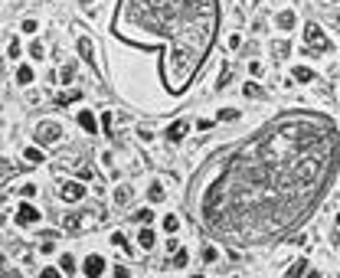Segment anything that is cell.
<instances>
[{
  "label": "cell",
  "instance_id": "1",
  "mask_svg": "<svg viewBox=\"0 0 340 278\" xmlns=\"http://www.w3.org/2000/svg\"><path fill=\"white\" fill-rule=\"evenodd\" d=\"M337 157L334 121L294 115L262 131L203 197V219L239 246H259L314 209Z\"/></svg>",
  "mask_w": 340,
  "mask_h": 278
},
{
  "label": "cell",
  "instance_id": "2",
  "mask_svg": "<svg viewBox=\"0 0 340 278\" xmlns=\"http://www.w3.org/2000/svg\"><path fill=\"white\" fill-rule=\"evenodd\" d=\"M216 26H219V7L216 0H121L115 10L111 33L118 40L154 53H160V75L164 85L180 95L206 63L213 49Z\"/></svg>",
  "mask_w": 340,
  "mask_h": 278
},
{
  "label": "cell",
  "instance_id": "3",
  "mask_svg": "<svg viewBox=\"0 0 340 278\" xmlns=\"http://www.w3.org/2000/svg\"><path fill=\"white\" fill-rule=\"evenodd\" d=\"M304 46H308L314 56L331 53V40L324 36V30H321L317 23H308V26H304Z\"/></svg>",
  "mask_w": 340,
  "mask_h": 278
},
{
  "label": "cell",
  "instance_id": "4",
  "mask_svg": "<svg viewBox=\"0 0 340 278\" xmlns=\"http://www.w3.org/2000/svg\"><path fill=\"white\" fill-rule=\"evenodd\" d=\"M33 135H36V141H40V144H56L59 138H63V128L56 125V121H43Z\"/></svg>",
  "mask_w": 340,
  "mask_h": 278
},
{
  "label": "cell",
  "instance_id": "5",
  "mask_svg": "<svg viewBox=\"0 0 340 278\" xmlns=\"http://www.w3.org/2000/svg\"><path fill=\"white\" fill-rule=\"evenodd\" d=\"M59 197H63L66 203H75V200L85 197V187H82V183H75V180H69V183H63V187H59Z\"/></svg>",
  "mask_w": 340,
  "mask_h": 278
},
{
  "label": "cell",
  "instance_id": "6",
  "mask_svg": "<svg viewBox=\"0 0 340 278\" xmlns=\"http://www.w3.org/2000/svg\"><path fill=\"white\" fill-rule=\"evenodd\" d=\"M16 222H20V226H33V222H40V209L30 207V203H23V207L16 209Z\"/></svg>",
  "mask_w": 340,
  "mask_h": 278
},
{
  "label": "cell",
  "instance_id": "7",
  "mask_svg": "<svg viewBox=\"0 0 340 278\" xmlns=\"http://www.w3.org/2000/svg\"><path fill=\"white\" fill-rule=\"evenodd\" d=\"M82 272H85L88 278H98L105 272V259H102V255H88L85 265H82Z\"/></svg>",
  "mask_w": 340,
  "mask_h": 278
},
{
  "label": "cell",
  "instance_id": "8",
  "mask_svg": "<svg viewBox=\"0 0 340 278\" xmlns=\"http://www.w3.org/2000/svg\"><path fill=\"white\" fill-rule=\"evenodd\" d=\"M66 229H72V232H75V229H82V226H92V222H95V216H92V213H85V216H66Z\"/></svg>",
  "mask_w": 340,
  "mask_h": 278
},
{
  "label": "cell",
  "instance_id": "9",
  "mask_svg": "<svg viewBox=\"0 0 340 278\" xmlns=\"http://www.w3.org/2000/svg\"><path fill=\"white\" fill-rule=\"evenodd\" d=\"M187 131H190V125H187V121H174V125L167 128V138H170V141H180Z\"/></svg>",
  "mask_w": 340,
  "mask_h": 278
},
{
  "label": "cell",
  "instance_id": "10",
  "mask_svg": "<svg viewBox=\"0 0 340 278\" xmlns=\"http://www.w3.org/2000/svg\"><path fill=\"white\" fill-rule=\"evenodd\" d=\"M79 125L85 128V131H95V128H98V118L92 115V111H79Z\"/></svg>",
  "mask_w": 340,
  "mask_h": 278
},
{
  "label": "cell",
  "instance_id": "11",
  "mask_svg": "<svg viewBox=\"0 0 340 278\" xmlns=\"http://www.w3.org/2000/svg\"><path fill=\"white\" fill-rule=\"evenodd\" d=\"M79 56H82V59H88V63H92V56H95V46H92V40H85V36H82V40H79Z\"/></svg>",
  "mask_w": 340,
  "mask_h": 278
},
{
  "label": "cell",
  "instance_id": "12",
  "mask_svg": "<svg viewBox=\"0 0 340 278\" xmlns=\"http://www.w3.org/2000/svg\"><path fill=\"white\" fill-rule=\"evenodd\" d=\"M137 242H141V249H144V252H147V249H154V232H150V229H141Z\"/></svg>",
  "mask_w": 340,
  "mask_h": 278
},
{
  "label": "cell",
  "instance_id": "13",
  "mask_svg": "<svg viewBox=\"0 0 340 278\" xmlns=\"http://www.w3.org/2000/svg\"><path fill=\"white\" fill-rule=\"evenodd\" d=\"M16 82H20V85H30V82H33V69H30V66H20V72H16Z\"/></svg>",
  "mask_w": 340,
  "mask_h": 278
},
{
  "label": "cell",
  "instance_id": "14",
  "mask_svg": "<svg viewBox=\"0 0 340 278\" xmlns=\"http://www.w3.org/2000/svg\"><path fill=\"white\" fill-rule=\"evenodd\" d=\"M278 26H281V30H291V26H294V13H291V10L278 13Z\"/></svg>",
  "mask_w": 340,
  "mask_h": 278
},
{
  "label": "cell",
  "instance_id": "15",
  "mask_svg": "<svg viewBox=\"0 0 340 278\" xmlns=\"http://www.w3.org/2000/svg\"><path fill=\"white\" fill-rule=\"evenodd\" d=\"M304 269H308V265H304V259H301V262H294L291 269L285 272V278H301V275H304Z\"/></svg>",
  "mask_w": 340,
  "mask_h": 278
},
{
  "label": "cell",
  "instance_id": "16",
  "mask_svg": "<svg viewBox=\"0 0 340 278\" xmlns=\"http://www.w3.org/2000/svg\"><path fill=\"white\" fill-rule=\"evenodd\" d=\"M23 157H26V160H30V164H43V157H46V154H43V151H40V147H30V151H26V154H23Z\"/></svg>",
  "mask_w": 340,
  "mask_h": 278
},
{
  "label": "cell",
  "instance_id": "17",
  "mask_svg": "<svg viewBox=\"0 0 340 278\" xmlns=\"http://www.w3.org/2000/svg\"><path fill=\"white\" fill-rule=\"evenodd\" d=\"M294 79H298V82H311V79H314V72L304 69V66H298V69H294Z\"/></svg>",
  "mask_w": 340,
  "mask_h": 278
},
{
  "label": "cell",
  "instance_id": "18",
  "mask_svg": "<svg viewBox=\"0 0 340 278\" xmlns=\"http://www.w3.org/2000/svg\"><path fill=\"white\" fill-rule=\"evenodd\" d=\"M164 229L167 232H177V229H180V219H177V216H164Z\"/></svg>",
  "mask_w": 340,
  "mask_h": 278
},
{
  "label": "cell",
  "instance_id": "19",
  "mask_svg": "<svg viewBox=\"0 0 340 278\" xmlns=\"http://www.w3.org/2000/svg\"><path fill=\"white\" fill-rule=\"evenodd\" d=\"M111 246H115V249H121V252H128V239L121 236V232H115V236H111Z\"/></svg>",
  "mask_w": 340,
  "mask_h": 278
},
{
  "label": "cell",
  "instance_id": "20",
  "mask_svg": "<svg viewBox=\"0 0 340 278\" xmlns=\"http://www.w3.org/2000/svg\"><path fill=\"white\" fill-rule=\"evenodd\" d=\"M187 262H190V255L183 252V249H177V255H174V269H183Z\"/></svg>",
  "mask_w": 340,
  "mask_h": 278
},
{
  "label": "cell",
  "instance_id": "21",
  "mask_svg": "<svg viewBox=\"0 0 340 278\" xmlns=\"http://www.w3.org/2000/svg\"><path fill=\"white\" fill-rule=\"evenodd\" d=\"M242 92H245L249 98H259V95H262V88L255 85V82H245V88H242Z\"/></svg>",
  "mask_w": 340,
  "mask_h": 278
},
{
  "label": "cell",
  "instance_id": "22",
  "mask_svg": "<svg viewBox=\"0 0 340 278\" xmlns=\"http://www.w3.org/2000/svg\"><path fill=\"white\" fill-rule=\"evenodd\" d=\"M147 197L154 200V203H160V200H164V187H157V183H154V187L147 190Z\"/></svg>",
  "mask_w": 340,
  "mask_h": 278
},
{
  "label": "cell",
  "instance_id": "23",
  "mask_svg": "<svg viewBox=\"0 0 340 278\" xmlns=\"http://www.w3.org/2000/svg\"><path fill=\"white\" fill-rule=\"evenodd\" d=\"M59 265H63V272L69 275V272L75 269V259H72V255H63V262H59Z\"/></svg>",
  "mask_w": 340,
  "mask_h": 278
},
{
  "label": "cell",
  "instance_id": "24",
  "mask_svg": "<svg viewBox=\"0 0 340 278\" xmlns=\"http://www.w3.org/2000/svg\"><path fill=\"white\" fill-rule=\"evenodd\" d=\"M79 98V92H66V95H59V105H69V102H75Z\"/></svg>",
  "mask_w": 340,
  "mask_h": 278
},
{
  "label": "cell",
  "instance_id": "25",
  "mask_svg": "<svg viewBox=\"0 0 340 278\" xmlns=\"http://www.w3.org/2000/svg\"><path fill=\"white\" fill-rule=\"evenodd\" d=\"M30 56H33V59H43V43H33V46H30Z\"/></svg>",
  "mask_w": 340,
  "mask_h": 278
},
{
  "label": "cell",
  "instance_id": "26",
  "mask_svg": "<svg viewBox=\"0 0 340 278\" xmlns=\"http://www.w3.org/2000/svg\"><path fill=\"white\" fill-rule=\"evenodd\" d=\"M219 118H222V121H236L239 111H232V108H229V111H219Z\"/></svg>",
  "mask_w": 340,
  "mask_h": 278
},
{
  "label": "cell",
  "instance_id": "27",
  "mask_svg": "<svg viewBox=\"0 0 340 278\" xmlns=\"http://www.w3.org/2000/svg\"><path fill=\"white\" fill-rule=\"evenodd\" d=\"M20 193H23V197H33V193H36V183H23V187H20Z\"/></svg>",
  "mask_w": 340,
  "mask_h": 278
},
{
  "label": "cell",
  "instance_id": "28",
  "mask_svg": "<svg viewBox=\"0 0 340 278\" xmlns=\"http://www.w3.org/2000/svg\"><path fill=\"white\" fill-rule=\"evenodd\" d=\"M154 219V213H150V209H141V213H137V222H150Z\"/></svg>",
  "mask_w": 340,
  "mask_h": 278
},
{
  "label": "cell",
  "instance_id": "29",
  "mask_svg": "<svg viewBox=\"0 0 340 278\" xmlns=\"http://www.w3.org/2000/svg\"><path fill=\"white\" fill-rule=\"evenodd\" d=\"M203 259H206V262H216V259H219V252H216V249H206Z\"/></svg>",
  "mask_w": 340,
  "mask_h": 278
},
{
  "label": "cell",
  "instance_id": "30",
  "mask_svg": "<svg viewBox=\"0 0 340 278\" xmlns=\"http://www.w3.org/2000/svg\"><path fill=\"white\" fill-rule=\"evenodd\" d=\"M40 278H63V275H59L56 269H43V272H40Z\"/></svg>",
  "mask_w": 340,
  "mask_h": 278
},
{
  "label": "cell",
  "instance_id": "31",
  "mask_svg": "<svg viewBox=\"0 0 340 278\" xmlns=\"http://www.w3.org/2000/svg\"><path fill=\"white\" fill-rule=\"evenodd\" d=\"M239 43H242V36H239V33H232V36H229V49H239Z\"/></svg>",
  "mask_w": 340,
  "mask_h": 278
},
{
  "label": "cell",
  "instance_id": "32",
  "mask_svg": "<svg viewBox=\"0 0 340 278\" xmlns=\"http://www.w3.org/2000/svg\"><path fill=\"white\" fill-rule=\"evenodd\" d=\"M72 75H75V69H72V66H66V69H63V82H69Z\"/></svg>",
  "mask_w": 340,
  "mask_h": 278
},
{
  "label": "cell",
  "instance_id": "33",
  "mask_svg": "<svg viewBox=\"0 0 340 278\" xmlns=\"http://www.w3.org/2000/svg\"><path fill=\"white\" fill-rule=\"evenodd\" d=\"M115 278H131V272H128V269H115Z\"/></svg>",
  "mask_w": 340,
  "mask_h": 278
},
{
  "label": "cell",
  "instance_id": "34",
  "mask_svg": "<svg viewBox=\"0 0 340 278\" xmlns=\"http://www.w3.org/2000/svg\"><path fill=\"white\" fill-rule=\"evenodd\" d=\"M82 3H92V0H82Z\"/></svg>",
  "mask_w": 340,
  "mask_h": 278
},
{
  "label": "cell",
  "instance_id": "35",
  "mask_svg": "<svg viewBox=\"0 0 340 278\" xmlns=\"http://www.w3.org/2000/svg\"><path fill=\"white\" fill-rule=\"evenodd\" d=\"M193 278H203V275H193Z\"/></svg>",
  "mask_w": 340,
  "mask_h": 278
},
{
  "label": "cell",
  "instance_id": "36",
  "mask_svg": "<svg viewBox=\"0 0 340 278\" xmlns=\"http://www.w3.org/2000/svg\"><path fill=\"white\" fill-rule=\"evenodd\" d=\"M337 226H340V216H337Z\"/></svg>",
  "mask_w": 340,
  "mask_h": 278
}]
</instances>
